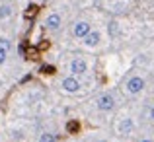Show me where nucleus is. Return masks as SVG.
<instances>
[{
    "label": "nucleus",
    "mask_w": 154,
    "mask_h": 142,
    "mask_svg": "<svg viewBox=\"0 0 154 142\" xmlns=\"http://www.w3.org/2000/svg\"><path fill=\"white\" fill-rule=\"evenodd\" d=\"M37 12H39V8L35 6V4H29V6H27V10H26V14H23V16H26L27 20H31V18H33L35 14H37Z\"/></svg>",
    "instance_id": "1a4fd4ad"
},
{
    "label": "nucleus",
    "mask_w": 154,
    "mask_h": 142,
    "mask_svg": "<svg viewBox=\"0 0 154 142\" xmlns=\"http://www.w3.org/2000/svg\"><path fill=\"white\" fill-rule=\"evenodd\" d=\"M90 31H92V29H90V23H88V22H78V23L74 26V29H72V33H74L76 37L84 39L88 33H90Z\"/></svg>",
    "instance_id": "20e7f679"
},
{
    "label": "nucleus",
    "mask_w": 154,
    "mask_h": 142,
    "mask_svg": "<svg viewBox=\"0 0 154 142\" xmlns=\"http://www.w3.org/2000/svg\"><path fill=\"white\" fill-rule=\"evenodd\" d=\"M140 142H150V140H140Z\"/></svg>",
    "instance_id": "f3484780"
},
{
    "label": "nucleus",
    "mask_w": 154,
    "mask_h": 142,
    "mask_svg": "<svg viewBox=\"0 0 154 142\" xmlns=\"http://www.w3.org/2000/svg\"><path fill=\"white\" fill-rule=\"evenodd\" d=\"M119 131L123 132V134L131 132L133 131V121L131 119H123V121H121V125H119Z\"/></svg>",
    "instance_id": "6e6552de"
},
{
    "label": "nucleus",
    "mask_w": 154,
    "mask_h": 142,
    "mask_svg": "<svg viewBox=\"0 0 154 142\" xmlns=\"http://www.w3.org/2000/svg\"><path fill=\"white\" fill-rule=\"evenodd\" d=\"M113 105H115V99H113V95H109V94H105V95H102L98 99V109L100 111H111Z\"/></svg>",
    "instance_id": "7ed1b4c3"
},
{
    "label": "nucleus",
    "mask_w": 154,
    "mask_h": 142,
    "mask_svg": "<svg viewBox=\"0 0 154 142\" xmlns=\"http://www.w3.org/2000/svg\"><path fill=\"white\" fill-rule=\"evenodd\" d=\"M60 86H63V90H64V92H68V94H74V92H78V90H80V82L74 78V76H68V78H64Z\"/></svg>",
    "instance_id": "f03ea898"
},
{
    "label": "nucleus",
    "mask_w": 154,
    "mask_h": 142,
    "mask_svg": "<svg viewBox=\"0 0 154 142\" xmlns=\"http://www.w3.org/2000/svg\"><path fill=\"white\" fill-rule=\"evenodd\" d=\"M10 14H12V6L10 4H2L0 6V18H10Z\"/></svg>",
    "instance_id": "9d476101"
},
{
    "label": "nucleus",
    "mask_w": 154,
    "mask_h": 142,
    "mask_svg": "<svg viewBox=\"0 0 154 142\" xmlns=\"http://www.w3.org/2000/svg\"><path fill=\"white\" fill-rule=\"evenodd\" d=\"M10 47H12L10 39H6V37L0 39V49H2V51H10Z\"/></svg>",
    "instance_id": "ddd939ff"
},
{
    "label": "nucleus",
    "mask_w": 154,
    "mask_h": 142,
    "mask_svg": "<svg viewBox=\"0 0 154 142\" xmlns=\"http://www.w3.org/2000/svg\"><path fill=\"white\" fill-rule=\"evenodd\" d=\"M66 131L68 132H78L80 131V123L78 121H70V123L66 125Z\"/></svg>",
    "instance_id": "9b49d317"
},
{
    "label": "nucleus",
    "mask_w": 154,
    "mask_h": 142,
    "mask_svg": "<svg viewBox=\"0 0 154 142\" xmlns=\"http://www.w3.org/2000/svg\"><path fill=\"white\" fill-rule=\"evenodd\" d=\"M88 70V64L84 59H74L70 62V72L72 74H84V72Z\"/></svg>",
    "instance_id": "39448f33"
},
{
    "label": "nucleus",
    "mask_w": 154,
    "mask_h": 142,
    "mask_svg": "<svg viewBox=\"0 0 154 142\" xmlns=\"http://www.w3.org/2000/svg\"><path fill=\"white\" fill-rule=\"evenodd\" d=\"M39 142H57L55 134H51V132H45V134L39 136Z\"/></svg>",
    "instance_id": "f8f14e48"
},
{
    "label": "nucleus",
    "mask_w": 154,
    "mask_h": 142,
    "mask_svg": "<svg viewBox=\"0 0 154 142\" xmlns=\"http://www.w3.org/2000/svg\"><path fill=\"white\" fill-rule=\"evenodd\" d=\"M102 142H105V140H102Z\"/></svg>",
    "instance_id": "a211bd4d"
},
{
    "label": "nucleus",
    "mask_w": 154,
    "mask_h": 142,
    "mask_svg": "<svg viewBox=\"0 0 154 142\" xmlns=\"http://www.w3.org/2000/svg\"><path fill=\"white\" fill-rule=\"evenodd\" d=\"M125 88H127L129 94H139V92L144 88V80L140 78V76H133V78L127 82V86H125Z\"/></svg>",
    "instance_id": "f257e3e1"
},
{
    "label": "nucleus",
    "mask_w": 154,
    "mask_h": 142,
    "mask_svg": "<svg viewBox=\"0 0 154 142\" xmlns=\"http://www.w3.org/2000/svg\"><path fill=\"white\" fill-rule=\"evenodd\" d=\"M45 26L49 27V29H59L60 27V16L59 14H51L49 18L45 20Z\"/></svg>",
    "instance_id": "0eeeda50"
},
{
    "label": "nucleus",
    "mask_w": 154,
    "mask_h": 142,
    "mask_svg": "<svg viewBox=\"0 0 154 142\" xmlns=\"http://www.w3.org/2000/svg\"><path fill=\"white\" fill-rule=\"evenodd\" d=\"M100 43V33L98 31H90V33L84 37V45L86 47H96Z\"/></svg>",
    "instance_id": "423d86ee"
},
{
    "label": "nucleus",
    "mask_w": 154,
    "mask_h": 142,
    "mask_svg": "<svg viewBox=\"0 0 154 142\" xmlns=\"http://www.w3.org/2000/svg\"><path fill=\"white\" fill-rule=\"evenodd\" d=\"M150 119H154V107L150 109Z\"/></svg>",
    "instance_id": "dca6fc26"
},
{
    "label": "nucleus",
    "mask_w": 154,
    "mask_h": 142,
    "mask_svg": "<svg viewBox=\"0 0 154 142\" xmlns=\"http://www.w3.org/2000/svg\"><path fill=\"white\" fill-rule=\"evenodd\" d=\"M43 72H45V74H53L55 68H53V66H43Z\"/></svg>",
    "instance_id": "2eb2a0df"
},
{
    "label": "nucleus",
    "mask_w": 154,
    "mask_h": 142,
    "mask_svg": "<svg viewBox=\"0 0 154 142\" xmlns=\"http://www.w3.org/2000/svg\"><path fill=\"white\" fill-rule=\"evenodd\" d=\"M6 56H8V51H2V49H0V64L6 62Z\"/></svg>",
    "instance_id": "4468645a"
}]
</instances>
